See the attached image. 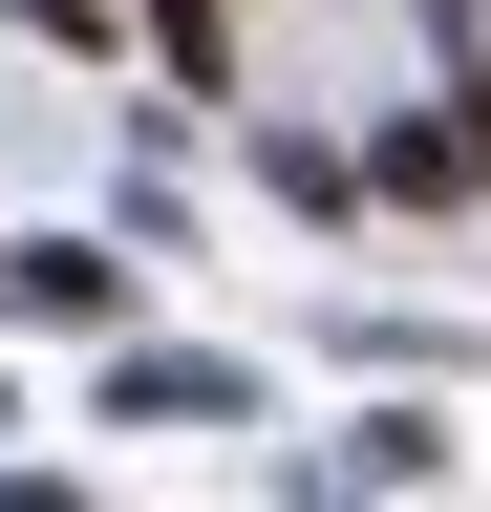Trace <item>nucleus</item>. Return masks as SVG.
Masks as SVG:
<instances>
[{"label":"nucleus","instance_id":"nucleus-3","mask_svg":"<svg viewBox=\"0 0 491 512\" xmlns=\"http://www.w3.org/2000/svg\"><path fill=\"white\" fill-rule=\"evenodd\" d=\"M449 150H470V192H491V86H449Z\"/></svg>","mask_w":491,"mask_h":512},{"label":"nucleus","instance_id":"nucleus-2","mask_svg":"<svg viewBox=\"0 0 491 512\" xmlns=\"http://www.w3.org/2000/svg\"><path fill=\"white\" fill-rule=\"evenodd\" d=\"M107 406H150V427H235V363H107Z\"/></svg>","mask_w":491,"mask_h":512},{"label":"nucleus","instance_id":"nucleus-1","mask_svg":"<svg viewBox=\"0 0 491 512\" xmlns=\"http://www.w3.org/2000/svg\"><path fill=\"white\" fill-rule=\"evenodd\" d=\"M0 299H22V320H129V256H86V235H22V256H0Z\"/></svg>","mask_w":491,"mask_h":512}]
</instances>
